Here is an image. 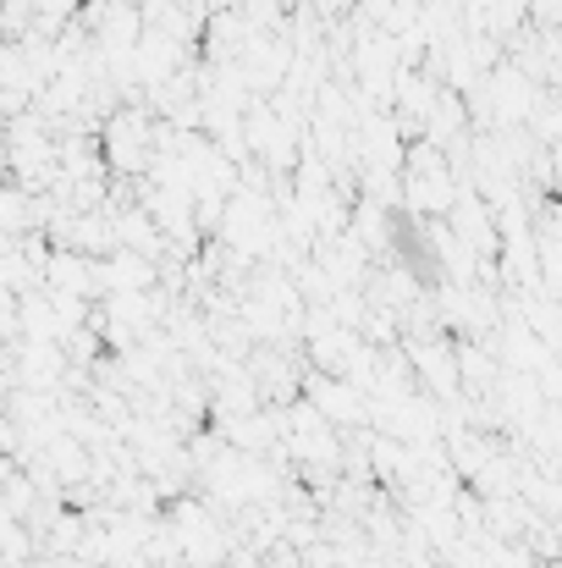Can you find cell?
Returning a JSON list of instances; mask_svg holds the SVG:
<instances>
[{
    "label": "cell",
    "mask_w": 562,
    "mask_h": 568,
    "mask_svg": "<svg viewBox=\"0 0 562 568\" xmlns=\"http://www.w3.org/2000/svg\"><path fill=\"white\" fill-rule=\"evenodd\" d=\"M304 397H309L331 425H365V419H375L370 403H365V392H359L348 376H326V371H320V376H309Z\"/></svg>",
    "instance_id": "obj_1"
},
{
    "label": "cell",
    "mask_w": 562,
    "mask_h": 568,
    "mask_svg": "<svg viewBox=\"0 0 562 568\" xmlns=\"http://www.w3.org/2000/svg\"><path fill=\"white\" fill-rule=\"evenodd\" d=\"M408 359H413V376L425 381L430 392H458L463 386V371H458V348H447L441 337H413L408 343Z\"/></svg>",
    "instance_id": "obj_2"
}]
</instances>
